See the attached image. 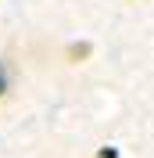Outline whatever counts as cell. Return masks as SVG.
Here are the masks:
<instances>
[{
    "label": "cell",
    "instance_id": "6da1fadb",
    "mask_svg": "<svg viewBox=\"0 0 154 158\" xmlns=\"http://www.w3.org/2000/svg\"><path fill=\"white\" fill-rule=\"evenodd\" d=\"M83 58H90V43H72L68 47V61H83Z\"/></svg>",
    "mask_w": 154,
    "mask_h": 158
},
{
    "label": "cell",
    "instance_id": "7a4b0ae2",
    "mask_svg": "<svg viewBox=\"0 0 154 158\" xmlns=\"http://www.w3.org/2000/svg\"><path fill=\"white\" fill-rule=\"evenodd\" d=\"M0 94H4V65H0Z\"/></svg>",
    "mask_w": 154,
    "mask_h": 158
}]
</instances>
